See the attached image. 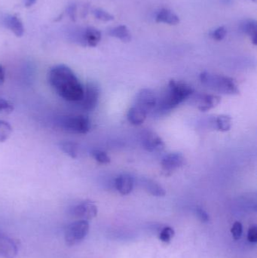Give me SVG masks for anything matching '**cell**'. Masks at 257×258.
I'll return each mask as SVG.
<instances>
[{
	"label": "cell",
	"instance_id": "22",
	"mask_svg": "<svg viewBox=\"0 0 257 258\" xmlns=\"http://www.w3.org/2000/svg\"><path fill=\"white\" fill-rule=\"evenodd\" d=\"M216 126L219 131H229L232 127V118L227 115H220L216 119Z\"/></svg>",
	"mask_w": 257,
	"mask_h": 258
},
{
	"label": "cell",
	"instance_id": "24",
	"mask_svg": "<svg viewBox=\"0 0 257 258\" xmlns=\"http://www.w3.org/2000/svg\"><path fill=\"white\" fill-rule=\"evenodd\" d=\"M91 156L96 160L98 163L101 164H108L110 163V157L108 156L107 153L102 150H95L91 152Z\"/></svg>",
	"mask_w": 257,
	"mask_h": 258
},
{
	"label": "cell",
	"instance_id": "30",
	"mask_svg": "<svg viewBox=\"0 0 257 258\" xmlns=\"http://www.w3.org/2000/svg\"><path fill=\"white\" fill-rule=\"evenodd\" d=\"M248 239L250 242L256 243L257 242V227L252 226L249 228L248 233Z\"/></svg>",
	"mask_w": 257,
	"mask_h": 258
},
{
	"label": "cell",
	"instance_id": "29",
	"mask_svg": "<svg viewBox=\"0 0 257 258\" xmlns=\"http://www.w3.org/2000/svg\"><path fill=\"white\" fill-rule=\"evenodd\" d=\"M231 233H232V236L235 240L241 239L243 233L242 224L240 222H235L232 226V229H231Z\"/></svg>",
	"mask_w": 257,
	"mask_h": 258
},
{
	"label": "cell",
	"instance_id": "14",
	"mask_svg": "<svg viewBox=\"0 0 257 258\" xmlns=\"http://www.w3.org/2000/svg\"><path fill=\"white\" fill-rule=\"evenodd\" d=\"M141 185L145 189L146 191L149 194L154 196H165L166 194L165 189L157 182L154 181L153 180L148 178H142L141 180Z\"/></svg>",
	"mask_w": 257,
	"mask_h": 258
},
{
	"label": "cell",
	"instance_id": "31",
	"mask_svg": "<svg viewBox=\"0 0 257 258\" xmlns=\"http://www.w3.org/2000/svg\"><path fill=\"white\" fill-rule=\"evenodd\" d=\"M195 212H196V215L198 218H199L201 221H209V216H208V213H207L204 209L200 207H197L196 209H195Z\"/></svg>",
	"mask_w": 257,
	"mask_h": 258
},
{
	"label": "cell",
	"instance_id": "8",
	"mask_svg": "<svg viewBox=\"0 0 257 258\" xmlns=\"http://www.w3.org/2000/svg\"><path fill=\"white\" fill-rule=\"evenodd\" d=\"M71 214L79 220H91L98 215V207L93 202L85 201L74 206L71 209Z\"/></svg>",
	"mask_w": 257,
	"mask_h": 258
},
{
	"label": "cell",
	"instance_id": "26",
	"mask_svg": "<svg viewBox=\"0 0 257 258\" xmlns=\"http://www.w3.org/2000/svg\"><path fill=\"white\" fill-rule=\"evenodd\" d=\"M175 232H174V229L169 226L164 228L161 230V233L159 234V239L161 242H165V243H168L171 242L172 238L174 237Z\"/></svg>",
	"mask_w": 257,
	"mask_h": 258
},
{
	"label": "cell",
	"instance_id": "35",
	"mask_svg": "<svg viewBox=\"0 0 257 258\" xmlns=\"http://www.w3.org/2000/svg\"><path fill=\"white\" fill-rule=\"evenodd\" d=\"M252 1H254V2H256V1H257V0H252Z\"/></svg>",
	"mask_w": 257,
	"mask_h": 258
},
{
	"label": "cell",
	"instance_id": "23",
	"mask_svg": "<svg viewBox=\"0 0 257 258\" xmlns=\"http://www.w3.org/2000/svg\"><path fill=\"white\" fill-rule=\"evenodd\" d=\"M12 127L9 123L0 120V143L6 141L12 134Z\"/></svg>",
	"mask_w": 257,
	"mask_h": 258
},
{
	"label": "cell",
	"instance_id": "13",
	"mask_svg": "<svg viewBox=\"0 0 257 258\" xmlns=\"http://www.w3.org/2000/svg\"><path fill=\"white\" fill-rule=\"evenodd\" d=\"M17 254L15 244L11 239L0 234V255L6 258H14Z\"/></svg>",
	"mask_w": 257,
	"mask_h": 258
},
{
	"label": "cell",
	"instance_id": "34",
	"mask_svg": "<svg viewBox=\"0 0 257 258\" xmlns=\"http://www.w3.org/2000/svg\"><path fill=\"white\" fill-rule=\"evenodd\" d=\"M36 2H37V0H25L24 5L26 7H31L34 5Z\"/></svg>",
	"mask_w": 257,
	"mask_h": 258
},
{
	"label": "cell",
	"instance_id": "3",
	"mask_svg": "<svg viewBox=\"0 0 257 258\" xmlns=\"http://www.w3.org/2000/svg\"><path fill=\"white\" fill-rule=\"evenodd\" d=\"M200 80L208 88L225 94H237L239 93L238 85L233 79L224 76L214 75L208 72L200 74Z\"/></svg>",
	"mask_w": 257,
	"mask_h": 258
},
{
	"label": "cell",
	"instance_id": "2",
	"mask_svg": "<svg viewBox=\"0 0 257 258\" xmlns=\"http://www.w3.org/2000/svg\"><path fill=\"white\" fill-rule=\"evenodd\" d=\"M193 93L192 86L183 82L171 80L166 92L161 99H158L157 108L160 112L170 111L190 97Z\"/></svg>",
	"mask_w": 257,
	"mask_h": 258
},
{
	"label": "cell",
	"instance_id": "20",
	"mask_svg": "<svg viewBox=\"0 0 257 258\" xmlns=\"http://www.w3.org/2000/svg\"><path fill=\"white\" fill-rule=\"evenodd\" d=\"M257 22L254 20H248L245 21L241 25V31L248 34L251 38L254 45L257 44Z\"/></svg>",
	"mask_w": 257,
	"mask_h": 258
},
{
	"label": "cell",
	"instance_id": "25",
	"mask_svg": "<svg viewBox=\"0 0 257 258\" xmlns=\"http://www.w3.org/2000/svg\"><path fill=\"white\" fill-rule=\"evenodd\" d=\"M14 104L7 99L0 97V114H10L14 111Z\"/></svg>",
	"mask_w": 257,
	"mask_h": 258
},
{
	"label": "cell",
	"instance_id": "11",
	"mask_svg": "<svg viewBox=\"0 0 257 258\" xmlns=\"http://www.w3.org/2000/svg\"><path fill=\"white\" fill-rule=\"evenodd\" d=\"M220 97L214 94H199L195 97V103L198 110L206 112L217 107L220 103Z\"/></svg>",
	"mask_w": 257,
	"mask_h": 258
},
{
	"label": "cell",
	"instance_id": "4",
	"mask_svg": "<svg viewBox=\"0 0 257 258\" xmlns=\"http://www.w3.org/2000/svg\"><path fill=\"white\" fill-rule=\"evenodd\" d=\"M59 126L67 132L85 134L91 129V121L88 117L83 115L67 116L61 118Z\"/></svg>",
	"mask_w": 257,
	"mask_h": 258
},
{
	"label": "cell",
	"instance_id": "15",
	"mask_svg": "<svg viewBox=\"0 0 257 258\" xmlns=\"http://www.w3.org/2000/svg\"><path fill=\"white\" fill-rule=\"evenodd\" d=\"M101 40V33L94 27H88L83 32V45L96 47Z\"/></svg>",
	"mask_w": 257,
	"mask_h": 258
},
{
	"label": "cell",
	"instance_id": "33",
	"mask_svg": "<svg viewBox=\"0 0 257 258\" xmlns=\"http://www.w3.org/2000/svg\"><path fill=\"white\" fill-rule=\"evenodd\" d=\"M5 69L0 64V86H2L5 83Z\"/></svg>",
	"mask_w": 257,
	"mask_h": 258
},
{
	"label": "cell",
	"instance_id": "21",
	"mask_svg": "<svg viewBox=\"0 0 257 258\" xmlns=\"http://www.w3.org/2000/svg\"><path fill=\"white\" fill-rule=\"evenodd\" d=\"M59 147L64 153L68 155L72 159H76L78 157L79 147H78V143L75 142H61L59 144Z\"/></svg>",
	"mask_w": 257,
	"mask_h": 258
},
{
	"label": "cell",
	"instance_id": "1",
	"mask_svg": "<svg viewBox=\"0 0 257 258\" xmlns=\"http://www.w3.org/2000/svg\"><path fill=\"white\" fill-rule=\"evenodd\" d=\"M48 81L54 91L67 101L80 102L83 97V86L74 72L64 64L51 68Z\"/></svg>",
	"mask_w": 257,
	"mask_h": 258
},
{
	"label": "cell",
	"instance_id": "16",
	"mask_svg": "<svg viewBox=\"0 0 257 258\" xmlns=\"http://www.w3.org/2000/svg\"><path fill=\"white\" fill-rule=\"evenodd\" d=\"M5 26L7 28L9 29L10 31L15 34L18 37H21L24 34V27L21 20L15 16V15H8L5 17Z\"/></svg>",
	"mask_w": 257,
	"mask_h": 258
},
{
	"label": "cell",
	"instance_id": "19",
	"mask_svg": "<svg viewBox=\"0 0 257 258\" xmlns=\"http://www.w3.org/2000/svg\"><path fill=\"white\" fill-rule=\"evenodd\" d=\"M109 34L111 37H115L124 43H128L131 40V33L128 27L125 25L118 26L111 29Z\"/></svg>",
	"mask_w": 257,
	"mask_h": 258
},
{
	"label": "cell",
	"instance_id": "10",
	"mask_svg": "<svg viewBox=\"0 0 257 258\" xmlns=\"http://www.w3.org/2000/svg\"><path fill=\"white\" fill-rule=\"evenodd\" d=\"M185 163V158L181 153H171L164 156L161 160V168L165 174H171L174 171L182 167Z\"/></svg>",
	"mask_w": 257,
	"mask_h": 258
},
{
	"label": "cell",
	"instance_id": "5",
	"mask_svg": "<svg viewBox=\"0 0 257 258\" xmlns=\"http://www.w3.org/2000/svg\"><path fill=\"white\" fill-rule=\"evenodd\" d=\"M89 232L88 220H78L71 223L65 229L64 237L67 246H75L82 242Z\"/></svg>",
	"mask_w": 257,
	"mask_h": 258
},
{
	"label": "cell",
	"instance_id": "7",
	"mask_svg": "<svg viewBox=\"0 0 257 258\" xmlns=\"http://www.w3.org/2000/svg\"><path fill=\"white\" fill-rule=\"evenodd\" d=\"M158 101V98L152 90L144 88L139 91L137 96L135 106L142 109L148 114V112L156 108Z\"/></svg>",
	"mask_w": 257,
	"mask_h": 258
},
{
	"label": "cell",
	"instance_id": "6",
	"mask_svg": "<svg viewBox=\"0 0 257 258\" xmlns=\"http://www.w3.org/2000/svg\"><path fill=\"white\" fill-rule=\"evenodd\" d=\"M100 97L99 86L94 82L87 83L84 88L83 97L80 101L82 109L86 111H92L96 108Z\"/></svg>",
	"mask_w": 257,
	"mask_h": 258
},
{
	"label": "cell",
	"instance_id": "12",
	"mask_svg": "<svg viewBox=\"0 0 257 258\" xmlns=\"http://www.w3.org/2000/svg\"><path fill=\"white\" fill-rule=\"evenodd\" d=\"M134 178L129 174H121L115 179V186L116 190L121 195L129 194L134 188Z\"/></svg>",
	"mask_w": 257,
	"mask_h": 258
},
{
	"label": "cell",
	"instance_id": "27",
	"mask_svg": "<svg viewBox=\"0 0 257 258\" xmlns=\"http://www.w3.org/2000/svg\"><path fill=\"white\" fill-rule=\"evenodd\" d=\"M94 15L97 19L102 21H110L114 19L113 16L101 8H97L94 11Z\"/></svg>",
	"mask_w": 257,
	"mask_h": 258
},
{
	"label": "cell",
	"instance_id": "17",
	"mask_svg": "<svg viewBox=\"0 0 257 258\" xmlns=\"http://www.w3.org/2000/svg\"><path fill=\"white\" fill-rule=\"evenodd\" d=\"M157 22L165 23L170 25H177L179 24V17L168 8H162L158 11L155 18Z\"/></svg>",
	"mask_w": 257,
	"mask_h": 258
},
{
	"label": "cell",
	"instance_id": "32",
	"mask_svg": "<svg viewBox=\"0 0 257 258\" xmlns=\"http://www.w3.org/2000/svg\"><path fill=\"white\" fill-rule=\"evenodd\" d=\"M67 14L72 21H75L76 19V5H71L67 8Z\"/></svg>",
	"mask_w": 257,
	"mask_h": 258
},
{
	"label": "cell",
	"instance_id": "9",
	"mask_svg": "<svg viewBox=\"0 0 257 258\" xmlns=\"http://www.w3.org/2000/svg\"><path fill=\"white\" fill-rule=\"evenodd\" d=\"M143 147L148 152L160 151L165 148V143L156 133L152 130H145L141 134Z\"/></svg>",
	"mask_w": 257,
	"mask_h": 258
},
{
	"label": "cell",
	"instance_id": "28",
	"mask_svg": "<svg viewBox=\"0 0 257 258\" xmlns=\"http://www.w3.org/2000/svg\"><path fill=\"white\" fill-rule=\"evenodd\" d=\"M226 34V29L224 27H220L213 31L212 34H211V37L217 41H221L225 38Z\"/></svg>",
	"mask_w": 257,
	"mask_h": 258
},
{
	"label": "cell",
	"instance_id": "18",
	"mask_svg": "<svg viewBox=\"0 0 257 258\" xmlns=\"http://www.w3.org/2000/svg\"><path fill=\"white\" fill-rule=\"evenodd\" d=\"M147 113L140 107L134 106L131 107L127 115V118L130 123L134 126H140L145 122Z\"/></svg>",
	"mask_w": 257,
	"mask_h": 258
}]
</instances>
